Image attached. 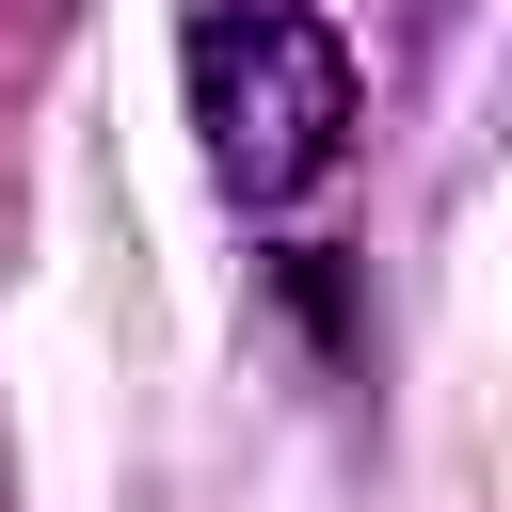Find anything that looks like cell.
<instances>
[{
    "instance_id": "6da1fadb",
    "label": "cell",
    "mask_w": 512,
    "mask_h": 512,
    "mask_svg": "<svg viewBox=\"0 0 512 512\" xmlns=\"http://www.w3.org/2000/svg\"><path fill=\"white\" fill-rule=\"evenodd\" d=\"M192 128L240 208H304L352 160V48L304 0H208L192 16Z\"/></svg>"
}]
</instances>
